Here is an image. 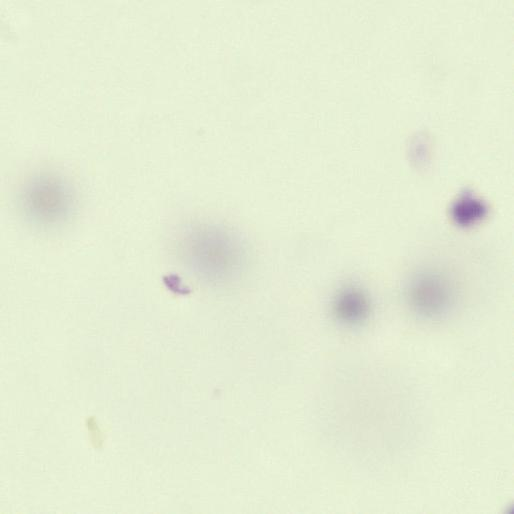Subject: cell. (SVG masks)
Segmentation results:
<instances>
[{
    "label": "cell",
    "mask_w": 514,
    "mask_h": 514,
    "mask_svg": "<svg viewBox=\"0 0 514 514\" xmlns=\"http://www.w3.org/2000/svg\"><path fill=\"white\" fill-rule=\"evenodd\" d=\"M26 220L41 229H54L67 223L76 208L72 185L54 172H39L29 177L18 195Z\"/></svg>",
    "instance_id": "cell-2"
},
{
    "label": "cell",
    "mask_w": 514,
    "mask_h": 514,
    "mask_svg": "<svg viewBox=\"0 0 514 514\" xmlns=\"http://www.w3.org/2000/svg\"><path fill=\"white\" fill-rule=\"evenodd\" d=\"M406 299L419 317L435 320L451 311L455 303V289L446 275L425 270L410 279Z\"/></svg>",
    "instance_id": "cell-3"
},
{
    "label": "cell",
    "mask_w": 514,
    "mask_h": 514,
    "mask_svg": "<svg viewBox=\"0 0 514 514\" xmlns=\"http://www.w3.org/2000/svg\"><path fill=\"white\" fill-rule=\"evenodd\" d=\"M179 249L184 263L201 278L219 282L241 266V248L232 235L212 224L190 226L183 232Z\"/></svg>",
    "instance_id": "cell-1"
},
{
    "label": "cell",
    "mask_w": 514,
    "mask_h": 514,
    "mask_svg": "<svg viewBox=\"0 0 514 514\" xmlns=\"http://www.w3.org/2000/svg\"><path fill=\"white\" fill-rule=\"evenodd\" d=\"M333 312L339 321L347 325H359L370 314L369 299L361 289L346 287L335 297Z\"/></svg>",
    "instance_id": "cell-4"
}]
</instances>
